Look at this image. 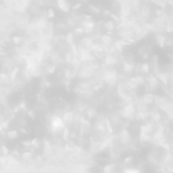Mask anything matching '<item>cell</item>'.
<instances>
[{"label":"cell","instance_id":"3957f363","mask_svg":"<svg viewBox=\"0 0 173 173\" xmlns=\"http://www.w3.org/2000/svg\"><path fill=\"white\" fill-rule=\"evenodd\" d=\"M100 42L103 46V48H107V47H111V44H112V37L109 36V34H102L100 37Z\"/></svg>","mask_w":173,"mask_h":173},{"label":"cell","instance_id":"7a4b0ae2","mask_svg":"<svg viewBox=\"0 0 173 173\" xmlns=\"http://www.w3.org/2000/svg\"><path fill=\"white\" fill-rule=\"evenodd\" d=\"M56 15H57L56 9H55L54 7H48L44 14V16L48 19V21H53V19L56 18Z\"/></svg>","mask_w":173,"mask_h":173},{"label":"cell","instance_id":"6da1fadb","mask_svg":"<svg viewBox=\"0 0 173 173\" xmlns=\"http://www.w3.org/2000/svg\"><path fill=\"white\" fill-rule=\"evenodd\" d=\"M56 8L60 12L68 14L72 11V4L69 0H55Z\"/></svg>","mask_w":173,"mask_h":173},{"label":"cell","instance_id":"277c9868","mask_svg":"<svg viewBox=\"0 0 173 173\" xmlns=\"http://www.w3.org/2000/svg\"><path fill=\"white\" fill-rule=\"evenodd\" d=\"M76 36H75V34L73 33V31H70V33H68L67 34H66L65 37V41L66 43L71 46V47H74L75 44H76Z\"/></svg>","mask_w":173,"mask_h":173},{"label":"cell","instance_id":"5b68a950","mask_svg":"<svg viewBox=\"0 0 173 173\" xmlns=\"http://www.w3.org/2000/svg\"><path fill=\"white\" fill-rule=\"evenodd\" d=\"M11 43L14 45V46H19L24 43V37L19 34H16V36H13L11 37Z\"/></svg>","mask_w":173,"mask_h":173},{"label":"cell","instance_id":"8992f818","mask_svg":"<svg viewBox=\"0 0 173 173\" xmlns=\"http://www.w3.org/2000/svg\"><path fill=\"white\" fill-rule=\"evenodd\" d=\"M103 28L106 30V31H112L114 30V21H107L103 24Z\"/></svg>","mask_w":173,"mask_h":173},{"label":"cell","instance_id":"ba28073f","mask_svg":"<svg viewBox=\"0 0 173 173\" xmlns=\"http://www.w3.org/2000/svg\"><path fill=\"white\" fill-rule=\"evenodd\" d=\"M157 43L160 47H164V45H165V43H166V39L163 36H158L157 37Z\"/></svg>","mask_w":173,"mask_h":173},{"label":"cell","instance_id":"52a82bcc","mask_svg":"<svg viewBox=\"0 0 173 173\" xmlns=\"http://www.w3.org/2000/svg\"><path fill=\"white\" fill-rule=\"evenodd\" d=\"M88 11L90 12V14H93V15H96V14L100 13L99 7L95 6V5H88Z\"/></svg>","mask_w":173,"mask_h":173}]
</instances>
